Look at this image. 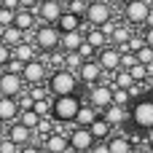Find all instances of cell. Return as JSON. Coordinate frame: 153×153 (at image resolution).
<instances>
[{"mask_svg": "<svg viewBox=\"0 0 153 153\" xmlns=\"http://www.w3.org/2000/svg\"><path fill=\"white\" fill-rule=\"evenodd\" d=\"M43 151L46 153H67L70 148V134H62V132H51L48 137H43Z\"/></svg>", "mask_w": 153, "mask_h": 153, "instance_id": "5bb4252c", "label": "cell"}, {"mask_svg": "<svg viewBox=\"0 0 153 153\" xmlns=\"http://www.w3.org/2000/svg\"><path fill=\"white\" fill-rule=\"evenodd\" d=\"M113 94H116V86H113V81L108 83V81H102V83H97V86H91V91H89V102L102 113L105 108H110L113 105Z\"/></svg>", "mask_w": 153, "mask_h": 153, "instance_id": "52a82bcc", "label": "cell"}, {"mask_svg": "<svg viewBox=\"0 0 153 153\" xmlns=\"http://www.w3.org/2000/svg\"><path fill=\"white\" fill-rule=\"evenodd\" d=\"M5 70H8V73H19V75H22V70H24V62L13 56V59H11L8 65H5Z\"/></svg>", "mask_w": 153, "mask_h": 153, "instance_id": "e575fe53", "label": "cell"}, {"mask_svg": "<svg viewBox=\"0 0 153 153\" xmlns=\"http://www.w3.org/2000/svg\"><path fill=\"white\" fill-rule=\"evenodd\" d=\"M124 22H129L132 27H145L148 24V16H151V0H126L124 5Z\"/></svg>", "mask_w": 153, "mask_h": 153, "instance_id": "277c9868", "label": "cell"}, {"mask_svg": "<svg viewBox=\"0 0 153 153\" xmlns=\"http://www.w3.org/2000/svg\"><path fill=\"white\" fill-rule=\"evenodd\" d=\"M19 113H22V108H19V100L16 97H3L0 94V121H16L19 118Z\"/></svg>", "mask_w": 153, "mask_h": 153, "instance_id": "9a60e30c", "label": "cell"}, {"mask_svg": "<svg viewBox=\"0 0 153 153\" xmlns=\"http://www.w3.org/2000/svg\"><path fill=\"white\" fill-rule=\"evenodd\" d=\"M11 59H13V48H11L8 43H3V40H0V67H5Z\"/></svg>", "mask_w": 153, "mask_h": 153, "instance_id": "1f68e13d", "label": "cell"}, {"mask_svg": "<svg viewBox=\"0 0 153 153\" xmlns=\"http://www.w3.org/2000/svg\"><path fill=\"white\" fill-rule=\"evenodd\" d=\"M94 145H97V137L91 134L89 126H75L70 132V148L73 151H91Z\"/></svg>", "mask_w": 153, "mask_h": 153, "instance_id": "7c38bea8", "label": "cell"}, {"mask_svg": "<svg viewBox=\"0 0 153 153\" xmlns=\"http://www.w3.org/2000/svg\"><path fill=\"white\" fill-rule=\"evenodd\" d=\"M32 43H35L43 54H51V51H56L59 43H62V30H59L56 24L40 22V24L35 27V32H32Z\"/></svg>", "mask_w": 153, "mask_h": 153, "instance_id": "7a4b0ae2", "label": "cell"}, {"mask_svg": "<svg viewBox=\"0 0 153 153\" xmlns=\"http://www.w3.org/2000/svg\"><path fill=\"white\" fill-rule=\"evenodd\" d=\"M19 153H43V148H38V145L30 143V145H22V151H19Z\"/></svg>", "mask_w": 153, "mask_h": 153, "instance_id": "ab89813d", "label": "cell"}, {"mask_svg": "<svg viewBox=\"0 0 153 153\" xmlns=\"http://www.w3.org/2000/svg\"><path fill=\"white\" fill-rule=\"evenodd\" d=\"M132 124L143 132L153 129V97H140L134 105H132Z\"/></svg>", "mask_w": 153, "mask_h": 153, "instance_id": "5b68a950", "label": "cell"}, {"mask_svg": "<svg viewBox=\"0 0 153 153\" xmlns=\"http://www.w3.org/2000/svg\"><path fill=\"white\" fill-rule=\"evenodd\" d=\"M121 56H124V51L118 46H105V48L97 51V59L105 67V73H118L121 70Z\"/></svg>", "mask_w": 153, "mask_h": 153, "instance_id": "8fae6325", "label": "cell"}, {"mask_svg": "<svg viewBox=\"0 0 153 153\" xmlns=\"http://www.w3.org/2000/svg\"><path fill=\"white\" fill-rule=\"evenodd\" d=\"M100 118V110L89 102V105H81V110H78V118H75V126H91L94 121Z\"/></svg>", "mask_w": 153, "mask_h": 153, "instance_id": "7402d4cb", "label": "cell"}, {"mask_svg": "<svg viewBox=\"0 0 153 153\" xmlns=\"http://www.w3.org/2000/svg\"><path fill=\"white\" fill-rule=\"evenodd\" d=\"M78 78H81V83H83V86H97V83L108 81V78H105V67L100 65V59H97V56H94V59H86V62L81 65ZM108 83H110V81H108Z\"/></svg>", "mask_w": 153, "mask_h": 153, "instance_id": "8992f818", "label": "cell"}, {"mask_svg": "<svg viewBox=\"0 0 153 153\" xmlns=\"http://www.w3.org/2000/svg\"><path fill=\"white\" fill-rule=\"evenodd\" d=\"M89 129H91V134H94L97 140H110V129H113V124H108V121L102 118V113H100V118H97Z\"/></svg>", "mask_w": 153, "mask_h": 153, "instance_id": "cb8c5ba5", "label": "cell"}, {"mask_svg": "<svg viewBox=\"0 0 153 153\" xmlns=\"http://www.w3.org/2000/svg\"><path fill=\"white\" fill-rule=\"evenodd\" d=\"M145 145H151V148H153V129L145 132Z\"/></svg>", "mask_w": 153, "mask_h": 153, "instance_id": "7bdbcfd3", "label": "cell"}, {"mask_svg": "<svg viewBox=\"0 0 153 153\" xmlns=\"http://www.w3.org/2000/svg\"><path fill=\"white\" fill-rule=\"evenodd\" d=\"M137 81H134V75L129 73V70H118L116 73V78H113V86L116 89H132Z\"/></svg>", "mask_w": 153, "mask_h": 153, "instance_id": "83f0119b", "label": "cell"}, {"mask_svg": "<svg viewBox=\"0 0 153 153\" xmlns=\"http://www.w3.org/2000/svg\"><path fill=\"white\" fill-rule=\"evenodd\" d=\"M143 38H145V43H148V46H153V24H148V27L143 30Z\"/></svg>", "mask_w": 153, "mask_h": 153, "instance_id": "f35d334b", "label": "cell"}, {"mask_svg": "<svg viewBox=\"0 0 153 153\" xmlns=\"http://www.w3.org/2000/svg\"><path fill=\"white\" fill-rule=\"evenodd\" d=\"M3 5H5V8H11V11H19V8H22V3H19V0H3Z\"/></svg>", "mask_w": 153, "mask_h": 153, "instance_id": "60d3db41", "label": "cell"}, {"mask_svg": "<svg viewBox=\"0 0 153 153\" xmlns=\"http://www.w3.org/2000/svg\"><path fill=\"white\" fill-rule=\"evenodd\" d=\"M19 3H22V8H32V11L40 5V0H19Z\"/></svg>", "mask_w": 153, "mask_h": 153, "instance_id": "b9f144b4", "label": "cell"}, {"mask_svg": "<svg viewBox=\"0 0 153 153\" xmlns=\"http://www.w3.org/2000/svg\"><path fill=\"white\" fill-rule=\"evenodd\" d=\"M113 19V5H110V0H94L91 5H89V11H86V24H91V27H102L105 22H110Z\"/></svg>", "mask_w": 153, "mask_h": 153, "instance_id": "ba28073f", "label": "cell"}, {"mask_svg": "<svg viewBox=\"0 0 153 153\" xmlns=\"http://www.w3.org/2000/svg\"><path fill=\"white\" fill-rule=\"evenodd\" d=\"M78 54H81L83 59H94V54H97V48H94V46H91L89 40H83V46L78 48Z\"/></svg>", "mask_w": 153, "mask_h": 153, "instance_id": "836d02e7", "label": "cell"}, {"mask_svg": "<svg viewBox=\"0 0 153 153\" xmlns=\"http://www.w3.org/2000/svg\"><path fill=\"white\" fill-rule=\"evenodd\" d=\"M89 153H110V145H108V140H97V145H94Z\"/></svg>", "mask_w": 153, "mask_h": 153, "instance_id": "74e56055", "label": "cell"}, {"mask_svg": "<svg viewBox=\"0 0 153 153\" xmlns=\"http://www.w3.org/2000/svg\"><path fill=\"white\" fill-rule=\"evenodd\" d=\"M35 132H38V134H40V137H48V134H51V132H54V129H51V121H48V118H46V116H43V121H40V126H38V129H35Z\"/></svg>", "mask_w": 153, "mask_h": 153, "instance_id": "d590c367", "label": "cell"}, {"mask_svg": "<svg viewBox=\"0 0 153 153\" xmlns=\"http://www.w3.org/2000/svg\"><path fill=\"white\" fill-rule=\"evenodd\" d=\"M65 3H73V0H65Z\"/></svg>", "mask_w": 153, "mask_h": 153, "instance_id": "7dc6e473", "label": "cell"}, {"mask_svg": "<svg viewBox=\"0 0 153 153\" xmlns=\"http://www.w3.org/2000/svg\"><path fill=\"white\" fill-rule=\"evenodd\" d=\"M102 118H105L108 124H113V126H121V124H126V108L113 102L110 108H105V110H102Z\"/></svg>", "mask_w": 153, "mask_h": 153, "instance_id": "44dd1931", "label": "cell"}, {"mask_svg": "<svg viewBox=\"0 0 153 153\" xmlns=\"http://www.w3.org/2000/svg\"><path fill=\"white\" fill-rule=\"evenodd\" d=\"M73 153H89V151H73Z\"/></svg>", "mask_w": 153, "mask_h": 153, "instance_id": "bcb514c9", "label": "cell"}, {"mask_svg": "<svg viewBox=\"0 0 153 153\" xmlns=\"http://www.w3.org/2000/svg\"><path fill=\"white\" fill-rule=\"evenodd\" d=\"M132 38H134V35H132V24H129V22H118V27H116V32H113L110 43H113V46H118V48H126Z\"/></svg>", "mask_w": 153, "mask_h": 153, "instance_id": "ffe728a7", "label": "cell"}, {"mask_svg": "<svg viewBox=\"0 0 153 153\" xmlns=\"http://www.w3.org/2000/svg\"><path fill=\"white\" fill-rule=\"evenodd\" d=\"M137 62H140V59H137L134 51H124V56H121V70H132Z\"/></svg>", "mask_w": 153, "mask_h": 153, "instance_id": "f546056e", "label": "cell"}, {"mask_svg": "<svg viewBox=\"0 0 153 153\" xmlns=\"http://www.w3.org/2000/svg\"><path fill=\"white\" fill-rule=\"evenodd\" d=\"M143 153H151V151H143Z\"/></svg>", "mask_w": 153, "mask_h": 153, "instance_id": "c3c4849f", "label": "cell"}, {"mask_svg": "<svg viewBox=\"0 0 153 153\" xmlns=\"http://www.w3.org/2000/svg\"><path fill=\"white\" fill-rule=\"evenodd\" d=\"M32 132H35V129L24 126L22 121H16V124H11V126H8V137H11V140H13L19 148H22V145H30V143H32Z\"/></svg>", "mask_w": 153, "mask_h": 153, "instance_id": "e0dca14e", "label": "cell"}, {"mask_svg": "<svg viewBox=\"0 0 153 153\" xmlns=\"http://www.w3.org/2000/svg\"><path fill=\"white\" fill-rule=\"evenodd\" d=\"M19 121H22L24 126H30V129H38L40 121H43V116L32 108V110H22V113H19Z\"/></svg>", "mask_w": 153, "mask_h": 153, "instance_id": "4316f807", "label": "cell"}, {"mask_svg": "<svg viewBox=\"0 0 153 153\" xmlns=\"http://www.w3.org/2000/svg\"><path fill=\"white\" fill-rule=\"evenodd\" d=\"M145 83H148V91H153V73L148 75V81H145Z\"/></svg>", "mask_w": 153, "mask_h": 153, "instance_id": "ee69618b", "label": "cell"}, {"mask_svg": "<svg viewBox=\"0 0 153 153\" xmlns=\"http://www.w3.org/2000/svg\"><path fill=\"white\" fill-rule=\"evenodd\" d=\"M78 83H81V78H78V73L75 70H54L51 73V78H48V91L54 94V97H62V94H75V89H78Z\"/></svg>", "mask_w": 153, "mask_h": 153, "instance_id": "3957f363", "label": "cell"}, {"mask_svg": "<svg viewBox=\"0 0 153 153\" xmlns=\"http://www.w3.org/2000/svg\"><path fill=\"white\" fill-rule=\"evenodd\" d=\"M35 11H38L40 22H46V24H56L59 16L67 11V3H65V0H40V5H38Z\"/></svg>", "mask_w": 153, "mask_h": 153, "instance_id": "9c48e42d", "label": "cell"}, {"mask_svg": "<svg viewBox=\"0 0 153 153\" xmlns=\"http://www.w3.org/2000/svg\"><path fill=\"white\" fill-rule=\"evenodd\" d=\"M16 22V11H11V8H5V5H0V24H5V27H11Z\"/></svg>", "mask_w": 153, "mask_h": 153, "instance_id": "4dcf8cb0", "label": "cell"}, {"mask_svg": "<svg viewBox=\"0 0 153 153\" xmlns=\"http://www.w3.org/2000/svg\"><path fill=\"white\" fill-rule=\"evenodd\" d=\"M83 40H86V32L83 30H75V32H62V43H59V48L67 54V51H78L81 46H83Z\"/></svg>", "mask_w": 153, "mask_h": 153, "instance_id": "d6986e66", "label": "cell"}, {"mask_svg": "<svg viewBox=\"0 0 153 153\" xmlns=\"http://www.w3.org/2000/svg\"><path fill=\"white\" fill-rule=\"evenodd\" d=\"M38 22H40V16H38V11H32V8H19L16 11V27L19 30H24V32H30V30H35L38 27Z\"/></svg>", "mask_w": 153, "mask_h": 153, "instance_id": "2e32d148", "label": "cell"}, {"mask_svg": "<svg viewBox=\"0 0 153 153\" xmlns=\"http://www.w3.org/2000/svg\"><path fill=\"white\" fill-rule=\"evenodd\" d=\"M30 94H32L35 100H46V89H43V83H35V86H30Z\"/></svg>", "mask_w": 153, "mask_h": 153, "instance_id": "8d00e7d4", "label": "cell"}, {"mask_svg": "<svg viewBox=\"0 0 153 153\" xmlns=\"http://www.w3.org/2000/svg\"><path fill=\"white\" fill-rule=\"evenodd\" d=\"M83 16H78V13H73V11H65L62 16H59V22H56V27L62 30V32H75V30H83Z\"/></svg>", "mask_w": 153, "mask_h": 153, "instance_id": "ac0fdd59", "label": "cell"}, {"mask_svg": "<svg viewBox=\"0 0 153 153\" xmlns=\"http://www.w3.org/2000/svg\"><path fill=\"white\" fill-rule=\"evenodd\" d=\"M24 86H27V81L19 73H8V70L0 73V94L3 97H19V94H24Z\"/></svg>", "mask_w": 153, "mask_h": 153, "instance_id": "30bf717a", "label": "cell"}, {"mask_svg": "<svg viewBox=\"0 0 153 153\" xmlns=\"http://www.w3.org/2000/svg\"><path fill=\"white\" fill-rule=\"evenodd\" d=\"M35 51H38V46H35L32 40H24V43H19V46L13 48V56H16V59H22V62L27 65V62L38 59V56H35Z\"/></svg>", "mask_w": 153, "mask_h": 153, "instance_id": "603a6c76", "label": "cell"}, {"mask_svg": "<svg viewBox=\"0 0 153 153\" xmlns=\"http://www.w3.org/2000/svg\"><path fill=\"white\" fill-rule=\"evenodd\" d=\"M19 151H22V148H19L11 137H5V140L0 143V153H19Z\"/></svg>", "mask_w": 153, "mask_h": 153, "instance_id": "d6a6232c", "label": "cell"}, {"mask_svg": "<svg viewBox=\"0 0 153 153\" xmlns=\"http://www.w3.org/2000/svg\"><path fill=\"white\" fill-rule=\"evenodd\" d=\"M108 145H110V153H132V140H129V137H124V134L110 137V140H108Z\"/></svg>", "mask_w": 153, "mask_h": 153, "instance_id": "d4e9b609", "label": "cell"}, {"mask_svg": "<svg viewBox=\"0 0 153 153\" xmlns=\"http://www.w3.org/2000/svg\"><path fill=\"white\" fill-rule=\"evenodd\" d=\"M22 78L27 81V86L43 83V81H46V59H32V62H27L24 70H22Z\"/></svg>", "mask_w": 153, "mask_h": 153, "instance_id": "4fadbf2b", "label": "cell"}, {"mask_svg": "<svg viewBox=\"0 0 153 153\" xmlns=\"http://www.w3.org/2000/svg\"><path fill=\"white\" fill-rule=\"evenodd\" d=\"M81 105H83V102L78 100V94H62V97H54V102H51V118L59 121V124H75Z\"/></svg>", "mask_w": 153, "mask_h": 153, "instance_id": "6da1fadb", "label": "cell"}, {"mask_svg": "<svg viewBox=\"0 0 153 153\" xmlns=\"http://www.w3.org/2000/svg\"><path fill=\"white\" fill-rule=\"evenodd\" d=\"M3 43H8L11 48H16L19 43H24V30H19L16 24L5 27V35H3Z\"/></svg>", "mask_w": 153, "mask_h": 153, "instance_id": "484cf974", "label": "cell"}, {"mask_svg": "<svg viewBox=\"0 0 153 153\" xmlns=\"http://www.w3.org/2000/svg\"><path fill=\"white\" fill-rule=\"evenodd\" d=\"M132 100H134V97H132L129 89H116V94H113V102H116V105H124V108H126Z\"/></svg>", "mask_w": 153, "mask_h": 153, "instance_id": "f1b7e54d", "label": "cell"}, {"mask_svg": "<svg viewBox=\"0 0 153 153\" xmlns=\"http://www.w3.org/2000/svg\"><path fill=\"white\" fill-rule=\"evenodd\" d=\"M110 3H116V5H124V3H126V0H110Z\"/></svg>", "mask_w": 153, "mask_h": 153, "instance_id": "f6af8a7d", "label": "cell"}]
</instances>
